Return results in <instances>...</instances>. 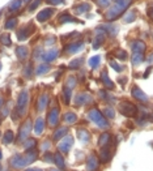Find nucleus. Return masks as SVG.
Masks as SVG:
<instances>
[{"mask_svg":"<svg viewBox=\"0 0 153 171\" xmlns=\"http://www.w3.org/2000/svg\"><path fill=\"white\" fill-rule=\"evenodd\" d=\"M143 60H144V59H143V54H135V55H133V58H132V63L135 65L140 64Z\"/></svg>","mask_w":153,"mask_h":171,"instance_id":"10","label":"nucleus"},{"mask_svg":"<svg viewBox=\"0 0 153 171\" xmlns=\"http://www.w3.org/2000/svg\"><path fill=\"white\" fill-rule=\"evenodd\" d=\"M97 167H98V161H97V158L94 157V156H92L89 158V163H88V170H97Z\"/></svg>","mask_w":153,"mask_h":171,"instance_id":"7","label":"nucleus"},{"mask_svg":"<svg viewBox=\"0 0 153 171\" xmlns=\"http://www.w3.org/2000/svg\"><path fill=\"white\" fill-rule=\"evenodd\" d=\"M49 71V68H47V65H42V67H39V69H38V74H41V73H45Z\"/></svg>","mask_w":153,"mask_h":171,"instance_id":"24","label":"nucleus"},{"mask_svg":"<svg viewBox=\"0 0 153 171\" xmlns=\"http://www.w3.org/2000/svg\"><path fill=\"white\" fill-rule=\"evenodd\" d=\"M89 64H90V67L96 68V67L100 64V56H94V58H92V59L89 60Z\"/></svg>","mask_w":153,"mask_h":171,"instance_id":"14","label":"nucleus"},{"mask_svg":"<svg viewBox=\"0 0 153 171\" xmlns=\"http://www.w3.org/2000/svg\"><path fill=\"white\" fill-rule=\"evenodd\" d=\"M0 158H2V153H0Z\"/></svg>","mask_w":153,"mask_h":171,"instance_id":"33","label":"nucleus"},{"mask_svg":"<svg viewBox=\"0 0 153 171\" xmlns=\"http://www.w3.org/2000/svg\"><path fill=\"white\" fill-rule=\"evenodd\" d=\"M151 17L153 18V9H151Z\"/></svg>","mask_w":153,"mask_h":171,"instance_id":"31","label":"nucleus"},{"mask_svg":"<svg viewBox=\"0 0 153 171\" xmlns=\"http://www.w3.org/2000/svg\"><path fill=\"white\" fill-rule=\"evenodd\" d=\"M80 63H81V59H78V60H75L73 63H71V67H73V68H77Z\"/></svg>","mask_w":153,"mask_h":171,"instance_id":"28","label":"nucleus"},{"mask_svg":"<svg viewBox=\"0 0 153 171\" xmlns=\"http://www.w3.org/2000/svg\"><path fill=\"white\" fill-rule=\"evenodd\" d=\"M65 120L68 122V123H73L75 120H76V116H75V114H67L65 115Z\"/></svg>","mask_w":153,"mask_h":171,"instance_id":"21","label":"nucleus"},{"mask_svg":"<svg viewBox=\"0 0 153 171\" xmlns=\"http://www.w3.org/2000/svg\"><path fill=\"white\" fill-rule=\"evenodd\" d=\"M152 119H153V118H152Z\"/></svg>","mask_w":153,"mask_h":171,"instance_id":"34","label":"nucleus"},{"mask_svg":"<svg viewBox=\"0 0 153 171\" xmlns=\"http://www.w3.org/2000/svg\"><path fill=\"white\" fill-rule=\"evenodd\" d=\"M18 4H20V0H16V2H14L13 4H12V7H11V9H17V8L20 7V5H18Z\"/></svg>","mask_w":153,"mask_h":171,"instance_id":"29","label":"nucleus"},{"mask_svg":"<svg viewBox=\"0 0 153 171\" xmlns=\"http://www.w3.org/2000/svg\"><path fill=\"white\" fill-rule=\"evenodd\" d=\"M2 42L4 43V45H11V39L8 35H3L2 37Z\"/></svg>","mask_w":153,"mask_h":171,"instance_id":"23","label":"nucleus"},{"mask_svg":"<svg viewBox=\"0 0 153 171\" xmlns=\"http://www.w3.org/2000/svg\"><path fill=\"white\" fill-rule=\"evenodd\" d=\"M132 50L135 51V54H143L144 50H145V43L141 42V41H136L132 45Z\"/></svg>","mask_w":153,"mask_h":171,"instance_id":"6","label":"nucleus"},{"mask_svg":"<svg viewBox=\"0 0 153 171\" xmlns=\"http://www.w3.org/2000/svg\"><path fill=\"white\" fill-rule=\"evenodd\" d=\"M128 4H129V0H119L116 4H115V7L111 8V9L109 11V13H107V18L109 20H113V18H115L118 14H120L122 12H123L126 8L128 7Z\"/></svg>","mask_w":153,"mask_h":171,"instance_id":"1","label":"nucleus"},{"mask_svg":"<svg viewBox=\"0 0 153 171\" xmlns=\"http://www.w3.org/2000/svg\"><path fill=\"white\" fill-rule=\"evenodd\" d=\"M0 105H2V99H0Z\"/></svg>","mask_w":153,"mask_h":171,"instance_id":"32","label":"nucleus"},{"mask_svg":"<svg viewBox=\"0 0 153 171\" xmlns=\"http://www.w3.org/2000/svg\"><path fill=\"white\" fill-rule=\"evenodd\" d=\"M105 112H106V115H107L109 118H114V111H113L111 109H107V110L105 111Z\"/></svg>","mask_w":153,"mask_h":171,"instance_id":"27","label":"nucleus"},{"mask_svg":"<svg viewBox=\"0 0 153 171\" xmlns=\"http://www.w3.org/2000/svg\"><path fill=\"white\" fill-rule=\"evenodd\" d=\"M101 4H104V5H109V0H100Z\"/></svg>","mask_w":153,"mask_h":171,"instance_id":"30","label":"nucleus"},{"mask_svg":"<svg viewBox=\"0 0 153 171\" xmlns=\"http://www.w3.org/2000/svg\"><path fill=\"white\" fill-rule=\"evenodd\" d=\"M56 54H58V51L56 50H53V52L50 51V52L45 56V59H46V60H54L55 56H56Z\"/></svg>","mask_w":153,"mask_h":171,"instance_id":"18","label":"nucleus"},{"mask_svg":"<svg viewBox=\"0 0 153 171\" xmlns=\"http://www.w3.org/2000/svg\"><path fill=\"white\" fill-rule=\"evenodd\" d=\"M26 98H27V94L24 91V93L21 94V97H20V99H18V105L20 106H24L26 103Z\"/></svg>","mask_w":153,"mask_h":171,"instance_id":"19","label":"nucleus"},{"mask_svg":"<svg viewBox=\"0 0 153 171\" xmlns=\"http://www.w3.org/2000/svg\"><path fill=\"white\" fill-rule=\"evenodd\" d=\"M116 56L120 59V60H126V58H127V54H126V51H123V50H119L116 52Z\"/></svg>","mask_w":153,"mask_h":171,"instance_id":"20","label":"nucleus"},{"mask_svg":"<svg viewBox=\"0 0 153 171\" xmlns=\"http://www.w3.org/2000/svg\"><path fill=\"white\" fill-rule=\"evenodd\" d=\"M49 119H50V124H51V125H55V124H56V123H58V111H56V110H53V111H51Z\"/></svg>","mask_w":153,"mask_h":171,"instance_id":"8","label":"nucleus"},{"mask_svg":"<svg viewBox=\"0 0 153 171\" xmlns=\"http://www.w3.org/2000/svg\"><path fill=\"white\" fill-rule=\"evenodd\" d=\"M78 137L81 138V140H84V142H88L89 140V135L85 132V131H78Z\"/></svg>","mask_w":153,"mask_h":171,"instance_id":"15","label":"nucleus"},{"mask_svg":"<svg viewBox=\"0 0 153 171\" xmlns=\"http://www.w3.org/2000/svg\"><path fill=\"white\" fill-rule=\"evenodd\" d=\"M102 77H104V81H105V85H106V86H107V87H110V89H113V87H114V84H113V82H111V81H110V80H109V77H107V74H106V73H104V74H102Z\"/></svg>","mask_w":153,"mask_h":171,"instance_id":"16","label":"nucleus"},{"mask_svg":"<svg viewBox=\"0 0 153 171\" xmlns=\"http://www.w3.org/2000/svg\"><path fill=\"white\" fill-rule=\"evenodd\" d=\"M89 116L92 118V120L96 123L97 125H100L101 128H107V127H109V123L105 120V118L102 116V114L100 112V111L92 110V111L89 112Z\"/></svg>","mask_w":153,"mask_h":171,"instance_id":"2","label":"nucleus"},{"mask_svg":"<svg viewBox=\"0 0 153 171\" xmlns=\"http://www.w3.org/2000/svg\"><path fill=\"white\" fill-rule=\"evenodd\" d=\"M101 158H102V161H104V162H107V161L110 160V158H111V153H110L107 149L102 150V153H101Z\"/></svg>","mask_w":153,"mask_h":171,"instance_id":"12","label":"nucleus"},{"mask_svg":"<svg viewBox=\"0 0 153 171\" xmlns=\"http://www.w3.org/2000/svg\"><path fill=\"white\" fill-rule=\"evenodd\" d=\"M132 95L137 99V101H140V102H147L148 101V97L139 89V87H133V89H132Z\"/></svg>","mask_w":153,"mask_h":171,"instance_id":"4","label":"nucleus"},{"mask_svg":"<svg viewBox=\"0 0 153 171\" xmlns=\"http://www.w3.org/2000/svg\"><path fill=\"white\" fill-rule=\"evenodd\" d=\"M119 109H120V112L126 115V116H133L136 114V107L129 102H122Z\"/></svg>","mask_w":153,"mask_h":171,"instance_id":"3","label":"nucleus"},{"mask_svg":"<svg viewBox=\"0 0 153 171\" xmlns=\"http://www.w3.org/2000/svg\"><path fill=\"white\" fill-rule=\"evenodd\" d=\"M12 140H13V133H12L11 131H8L5 133V136H4V142L8 144V142H12Z\"/></svg>","mask_w":153,"mask_h":171,"instance_id":"17","label":"nucleus"},{"mask_svg":"<svg viewBox=\"0 0 153 171\" xmlns=\"http://www.w3.org/2000/svg\"><path fill=\"white\" fill-rule=\"evenodd\" d=\"M55 160H56V163L60 166V167H64V162H63V160L60 158V156H59V154H56V156H55Z\"/></svg>","mask_w":153,"mask_h":171,"instance_id":"22","label":"nucleus"},{"mask_svg":"<svg viewBox=\"0 0 153 171\" xmlns=\"http://www.w3.org/2000/svg\"><path fill=\"white\" fill-rule=\"evenodd\" d=\"M110 140H111V136H110L109 133H104L101 136V138H100V144L101 145H107Z\"/></svg>","mask_w":153,"mask_h":171,"instance_id":"9","label":"nucleus"},{"mask_svg":"<svg viewBox=\"0 0 153 171\" xmlns=\"http://www.w3.org/2000/svg\"><path fill=\"white\" fill-rule=\"evenodd\" d=\"M111 65L114 67V69L118 71V72H120V71H122V67H120V65H118L115 62H111Z\"/></svg>","mask_w":153,"mask_h":171,"instance_id":"25","label":"nucleus"},{"mask_svg":"<svg viewBox=\"0 0 153 171\" xmlns=\"http://www.w3.org/2000/svg\"><path fill=\"white\" fill-rule=\"evenodd\" d=\"M14 24H16V20H14V18H12V20H9V21L7 22V27H13Z\"/></svg>","mask_w":153,"mask_h":171,"instance_id":"26","label":"nucleus"},{"mask_svg":"<svg viewBox=\"0 0 153 171\" xmlns=\"http://www.w3.org/2000/svg\"><path fill=\"white\" fill-rule=\"evenodd\" d=\"M42 129H43V122H42V119H38L37 123H35V132L41 133Z\"/></svg>","mask_w":153,"mask_h":171,"instance_id":"13","label":"nucleus"},{"mask_svg":"<svg viewBox=\"0 0 153 171\" xmlns=\"http://www.w3.org/2000/svg\"><path fill=\"white\" fill-rule=\"evenodd\" d=\"M72 137H67V138H64V140L62 141V144L59 145V149L62 150V152H64V153H67L69 150V146L72 145Z\"/></svg>","mask_w":153,"mask_h":171,"instance_id":"5","label":"nucleus"},{"mask_svg":"<svg viewBox=\"0 0 153 171\" xmlns=\"http://www.w3.org/2000/svg\"><path fill=\"white\" fill-rule=\"evenodd\" d=\"M51 13H53V11H51V9H46V11H43L42 13L38 16V20H39V21H45V20H46L47 17H49V14H51Z\"/></svg>","mask_w":153,"mask_h":171,"instance_id":"11","label":"nucleus"}]
</instances>
